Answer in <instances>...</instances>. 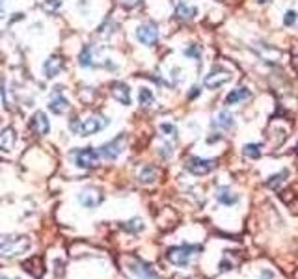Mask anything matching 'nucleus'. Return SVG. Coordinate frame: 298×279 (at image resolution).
Instances as JSON below:
<instances>
[{"label": "nucleus", "instance_id": "obj_1", "mask_svg": "<svg viewBox=\"0 0 298 279\" xmlns=\"http://www.w3.org/2000/svg\"><path fill=\"white\" fill-rule=\"evenodd\" d=\"M198 252H201L200 246H188V244H183V246H175L170 247L166 257L172 264L175 266H188L190 261L198 255Z\"/></svg>", "mask_w": 298, "mask_h": 279}, {"label": "nucleus", "instance_id": "obj_2", "mask_svg": "<svg viewBox=\"0 0 298 279\" xmlns=\"http://www.w3.org/2000/svg\"><path fill=\"white\" fill-rule=\"evenodd\" d=\"M32 246V240L28 236H10L6 238L2 244H0V257H15V255H21Z\"/></svg>", "mask_w": 298, "mask_h": 279}, {"label": "nucleus", "instance_id": "obj_3", "mask_svg": "<svg viewBox=\"0 0 298 279\" xmlns=\"http://www.w3.org/2000/svg\"><path fill=\"white\" fill-rule=\"evenodd\" d=\"M106 123L109 121L101 118V116H90V118L82 119L80 123L78 121H71V129L80 136H92L95 132H99V130H103L106 127Z\"/></svg>", "mask_w": 298, "mask_h": 279}, {"label": "nucleus", "instance_id": "obj_4", "mask_svg": "<svg viewBox=\"0 0 298 279\" xmlns=\"http://www.w3.org/2000/svg\"><path fill=\"white\" fill-rule=\"evenodd\" d=\"M184 168L188 170L192 175H207L216 168V160H209V158H200V156H190L186 158Z\"/></svg>", "mask_w": 298, "mask_h": 279}, {"label": "nucleus", "instance_id": "obj_5", "mask_svg": "<svg viewBox=\"0 0 298 279\" xmlns=\"http://www.w3.org/2000/svg\"><path fill=\"white\" fill-rule=\"evenodd\" d=\"M99 151L92 149V147H84V149H78L75 153V164L82 170H92L99 164Z\"/></svg>", "mask_w": 298, "mask_h": 279}, {"label": "nucleus", "instance_id": "obj_6", "mask_svg": "<svg viewBox=\"0 0 298 279\" xmlns=\"http://www.w3.org/2000/svg\"><path fill=\"white\" fill-rule=\"evenodd\" d=\"M136 39L146 47H153L158 41V26L155 22H144L136 28Z\"/></svg>", "mask_w": 298, "mask_h": 279}, {"label": "nucleus", "instance_id": "obj_7", "mask_svg": "<svg viewBox=\"0 0 298 279\" xmlns=\"http://www.w3.org/2000/svg\"><path fill=\"white\" fill-rule=\"evenodd\" d=\"M231 73L229 71H224V69H214L212 73H209V75L203 78V86L207 88V90H218V88H222L224 84H228L229 80H231Z\"/></svg>", "mask_w": 298, "mask_h": 279}, {"label": "nucleus", "instance_id": "obj_8", "mask_svg": "<svg viewBox=\"0 0 298 279\" xmlns=\"http://www.w3.org/2000/svg\"><path fill=\"white\" fill-rule=\"evenodd\" d=\"M123 147H125V136H118L116 140L109 142V144H104L101 149H99V155L103 156L104 160H116L121 153H123Z\"/></svg>", "mask_w": 298, "mask_h": 279}, {"label": "nucleus", "instance_id": "obj_9", "mask_svg": "<svg viewBox=\"0 0 298 279\" xmlns=\"http://www.w3.org/2000/svg\"><path fill=\"white\" fill-rule=\"evenodd\" d=\"M101 201H103V193L99 188H86L78 193V203L86 209H95Z\"/></svg>", "mask_w": 298, "mask_h": 279}, {"label": "nucleus", "instance_id": "obj_10", "mask_svg": "<svg viewBox=\"0 0 298 279\" xmlns=\"http://www.w3.org/2000/svg\"><path fill=\"white\" fill-rule=\"evenodd\" d=\"M30 129H32L34 134H38V136L49 134L50 123H49L47 114H45V112H36V114H34L32 118H30Z\"/></svg>", "mask_w": 298, "mask_h": 279}, {"label": "nucleus", "instance_id": "obj_11", "mask_svg": "<svg viewBox=\"0 0 298 279\" xmlns=\"http://www.w3.org/2000/svg\"><path fill=\"white\" fill-rule=\"evenodd\" d=\"M60 90L62 88H55V93H52V97H50L49 101V110L52 114H58V116L69 110V101L60 93Z\"/></svg>", "mask_w": 298, "mask_h": 279}, {"label": "nucleus", "instance_id": "obj_12", "mask_svg": "<svg viewBox=\"0 0 298 279\" xmlns=\"http://www.w3.org/2000/svg\"><path fill=\"white\" fill-rule=\"evenodd\" d=\"M250 99H252V92H250L248 88H235L226 97V104L228 106H235V104H242V102L250 101Z\"/></svg>", "mask_w": 298, "mask_h": 279}, {"label": "nucleus", "instance_id": "obj_13", "mask_svg": "<svg viewBox=\"0 0 298 279\" xmlns=\"http://www.w3.org/2000/svg\"><path fill=\"white\" fill-rule=\"evenodd\" d=\"M129 270L138 279H158L157 274L153 272V268H149V266H147L146 263H142V261H130Z\"/></svg>", "mask_w": 298, "mask_h": 279}, {"label": "nucleus", "instance_id": "obj_14", "mask_svg": "<svg viewBox=\"0 0 298 279\" xmlns=\"http://www.w3.org/2000/svg\"><path fill=\"white\" fill-rule=\"evenodd\" d=\"M62 69H64V60L60 58L58 54H52L43 65V73L47 78H55V76H58Z\"/></svg>", "mask_w": 298, "mask_h": 279}, {"label": "nucleus", "instance_id": "obj_15", "mask_svg": "<svg viewBox=\"0 0 298 279\" xmlns=\"http://www.w3.org/2000/svg\"><path fill=\"white\" fill-rule=\"evenodd\" d=\"M211 125L214 127V129H220V130H228L231 129L235 125V118L233 114H229L228 110H222V112H218L214 118H212Z\"/></svg>", "mask_w": 298, "mask_h": 279}, {"label": "nucleus", "instance_id": "obj_16", "mask_svg": "<svg viewBox=\"0 0 298 279\" xmlns=\"http://www.w3.org/2000/svg\"><path fill=\"white\" fill-rule=\"evenodd\" d=\"M97 50L93 47H84L82 48V52L78 54V64L82 67H99V62H97Z\"/></svg>", "mask_w": 298, "mask_h": 279}, {"label": "nucleus", "instance_id": "obj_17", "mask_svg": "<svg viewBox=\"0 0 298 279\" xmlns=\"http://www.w3.org/2000/svg\"><path fill=\"white\" fill-rule=\"evenodd\" d=\"M112 97L119 104H130V90L123 82H116L112 84Z\"/></svg>", "mask_w": 298, "mask_h": 279}, {"label": "nucleus", "instance_id": "obj_18", "mask_svg": "<svg viewBox=\"0 0 298 279\" xmlns=\"http://www.w3.org/2000/svg\"><path fill=\"white\" fill-rule=\"evenodd\" d=\"M216 201L226 205V207H231V205H235L238 201V196L229 186H220L216 188Z\"/></svg>", "mask_w": 298, "mask_h": 279}, {"label": "nucleus", "instance_id": "obj_19", "mask_svg": "<svg viewBox=\"0 0 298 279\" xmlns=\"http://www.w3.org/2000/svg\"><path fill=\"white\" fill-rule=\"evenodd\" d=\"M15 145V130L8 127L0 132V151H11Z\"/></svg>", "mask_w": 298, "mask_h": 279}, {"label": "nucleus", "instance_id": "obj_20", "mask_svg": "<svg viewBox=\"0 0 298 279\" xmlns=\"http://www.w3.org/2000/svg\"><path fill=\"white\" fill-rule=\"evenodd\" d=\"M196 13H198V11H196L194 6H188L186 2H179L177 8H175V15H177L179 19H183V21H188V19H192Z\"/></svg>", "mask_w": 298, "mask_h": 279}, {"label": "nucleus", "instance_id": "obj_21", "mask_svg": "<svg viewBox=\"0 0 298 279\" xmlns=\"http://www.w3.org/2000/svg\"><path fill=\"white\" fill-rule=\"evenodd\" d=\"M157 175L158 172L155 170L153 166H146V168H142V172L140 175H138V179H140V183L142 184H151L157 181Z\"/></svg>", "mask_w": 298, "mask_h": 279}, {"label": "nucleus", "instance_id": "obj_22", "mask_svg": "<svg viewBox=\"0 0 298 279\" xmlns=\"http://www.w3.org/2000/svg\"><path fill=\"white\" fill-rule=\"evenodd\" d=\"M138 101L144 108L151 106L153 102H155V95H153L151 90H147V88H142L140 93H138Z\"/></svg>", "mask_w": 298, "mask_h": 279}, {"label": "nucleus", "instance_id": "obj_23", "mask_svg": "<svg viewBox=\"0 0 298 279\" xmlns=\"http://www.w3.org/2000/svg\"><path fill=\"white\" fill-rule=\"evenodd\" d=\"M244 156H248V158H259L261 156V147L257 144H248L244 145Z\"/></svg>", "mask_w": 298, "mask_h": 279}, {"label": "nucleus", "instance_id": "obj_24", "mask_svg": "<svg viewBox=\"0 0 298 279\" xmlns=\"http://www.w3.org/2000/svg\"><path fill=\"white\" fill-rule=\"evenodd\" d=\"M123 229L129 233H138L144 229V224H142V220H138V218H134V220L127 221V224H123Z\"/></svg>", "mask_w": 298, "mask_h": 279}, {"label": "nucleus", "instance_id": "obj_25", "mask_svg": "<svg viewBox=\"0 0 298 279\" xmlns=\"http://www.w3.org/2000/svg\"><path fill=\"white\" fill-rule=\"evenodd\" d=\"M296 21H298V13L294 10H289V11H285V15H283V24L285 26H294L296 24Z\"/></svg>", "mask_w": 298, "mask_h": 279}, {"label": "nucleus", "instance_id": "obj_26", "mask_svg": "<svg viewBox=\"0 0 298 279\" xmlns=\"http://www.w3.org/2000/svg\"><path fill=\"white\" fill-rule=\"evenodd\" d=\"M184 56H188L192 60H200L201 56V48L198 45H188V47L184 48Z\"/></svg>", "mask_w": 298, "mask_h": 279}, {"label": "nucleus", "instance_id": "obj_27", "mask_svg": "<svg viewBox=\"0 0 298 279\" xmlns=\"http://www.w3.org/2000/svg\"><path fill=\"white\" fill-rule=\"evenodd\" d=\"M160 130H162L166 136H170V138H175V136H177V129H175L172 123H162L160 125Z\"/></svg>", "mask_w": 298, "mask_h": 279}, {"label": "nucleus", "instance_id": "obj_28", "mask_svg": "<svg viewBox=\"0 0 298 279\" xmlns=\"http://www.w3.org/2000/svg\"><path fill=\"white\" fill-rule=\"evenodd\" d=\"M283 177H287V172H282L280 175H274V177H270L272 181H268L266 184H268L270 188H276V186H280V184L283 183Z\"/></svg>", "mask_w": 298, "mask_h": 279}, {"label": "nucleus", "instance_id": "obj_29", "mask_svg": "<svg viewBox=\"0 0 298 279\" xmlns=\"http://www.w3.org/2000/svg\"><path fill=\"white\" fill-rule=\"evenodd\" d=\"M261 279H274V274H272L270 270H263V274H261Z\"/></svg>", "mask_w": 298, "mask_h": 279}, {"label": "nucleus", "instance_id": "obj_30", "mask_svg": "<svg viewBox=\"0 0 298 279\" xmlns=\"http://www.w3.org/2000/svg\"><path fill=\"white\" fill-rule=\"evenodd\" d=\"M198 95H200V88H192V92H190L188 93V99H194V97H198Z\"/></svg>", "mask_w": 298, "mask_h": 279}, {"label": "nucleus", "instance_id": "obj_31", "mask_svg": "<svg viewBox=\"0 0 298 279\" xmlns=\"http://www.w3.org/2000/svg\"><path fill=\"white\" fill-rule=\"evenodd\" d=\"M123 2H125L127 6H134V4H138L140 0H123Z\"/></svg>", "mask_w": 298, "mask_h": 279}, {"label": "nucleus", "instance_id": "obj_32", "mask_svg": "<svg viewBox=\"0 0 298 279\" xmlns=\"http://www.w3.org/2000/svg\"><path fill=\"white\" fill-rule=\"evenodd\" d=\"M259 4H266V2H270V0H257Z\"/></svg>", "mask_w": 298, "mask_h": 279}, {"label": "nucleus", "instance_id": "obj_33", "mask_svg": "<svg viewBox=\"0 0 298 279\" xmlns=\"http://www.w3.org/2000/svg\"><path fill=\"white\" fill-rule=\"evenodd\" d=\"M0 279H8V277H4V275H0Z\"/></svg>", "mask_w": 298, "mask_h": 279}, {"label": "nucleus", "instance_id": "obj_34", "mask_svg": "<svg viewBox=\"0 0 298 279\" xmlns=\"http://www.w3.org/2000/svg\"><path fill=\"white\" fill-rule=\"evenodd\" d=\"M296 153H298V145H296Z\"/></svg>", "mask_w": 298, "mask_h": 279}]
</instances>
